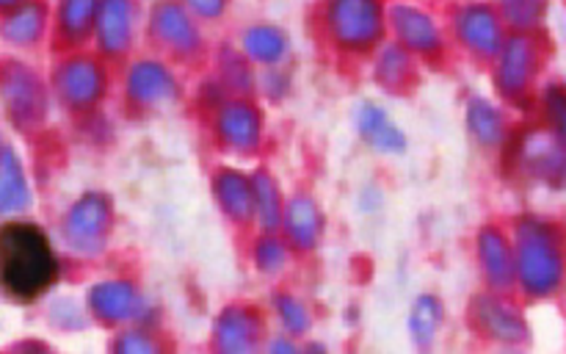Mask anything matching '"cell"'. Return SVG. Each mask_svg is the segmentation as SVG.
<instances>
[{
  "mask_svg": "<svg viewBox=\"0 0 566 354\" xmlns=\"http://www.w3.org/2000/svg\"><path fill=\"white\" fill-rule=\"evenodd\" d=\"M517 288L534 302L566 291V225L547 214H523L512 227Z\"/></svg>",
  "mask_w": 566,
  "mask_h": 354,
  "instance_id": "6da1fadb",
  "label": "cell"
},
{
  "mask_svg": "<svg viewBox=\"0 0 566 354\" xmlns=\"http://www.w3.org/2000/svg\"><path fill=\"white\" fill-rule=\"evenodd\" d=\"M59 277V260L39 227L14 221L0 230V285L17 299H36Z\"/></svg>",
  "mask_w": 566,
  "mask_h": 354,
  "instance_id": "7a4b0ae2",
  "label": "cell"
},
{
  "mask_svg": "<svg viewBox=\"0 0 566 354\" xmlns=\"http://www.w3.org/2000/svg\"><path fill=\"white\" fill-rule=\"evenodd\" d=\"M326 37L343 53H370L381 48L387 31V9L381 0H326Z\"/></svg>",
  "mask_w": 566,
  "mask_h": 354,
  "instance_id": "3957f363",
  "label": "cell"
},
{
  "mask_svg": "<svg viewBox=\"0 0 566 354\" xmlns=\"http://www.w3.org/2000/svg\"><path fill=\"white\" fill-rule=\"evenodd\" d=\"M512 166L525 183L545 191H566V144L553 136L545 125L525 127L509 144Z\"/></svg>",
  "mask_w": 566,
  "mask_h": 354,
  "instance_id": "277c9868",
  "label": "cell"
},
{
  "mask_svg": "<svg viewBox=\"0 0 566 354\" xmlns=\"http://www.w3.org/2000/svg\"><path fill=\"white\" fill-rule=\"evenodd\" d=\"M542 72V44L536 33H509L503 42L501 53L495 55V70H492V81H495L497 94L506 103L523 105L536 88V77Z\"/></svg>",
  "mask_w": 566,
  "mask_h": 354,
  "instance_id": "5b68a950",
  "label": "cell"
},
{
  "mask_svg": "<svg viewBox=\"0 0 566 354\" xmlns=\"http://www.w3.org/2000/svg\"><path fill=\"white\" fill-rule=\"evenodd\" d=\"M506 31V22L495 3L468 0L453 11V33H457L459 44L479 59H495L509 39Z\"/></svg>",
  "mask_w": 566,
  "mask_h": 354,
  "instance_id": "8992f818",
  "label": "cell"
},
{
  "mask_svg": "<svg viewBox=\"0 0 566 354\" xmlns=\"http://www.w3.org/2000/svg\"><path fill=\"white\" fill-rule=\"evenodd\" d=\"M111 219H114L111 197L88 191L66 210L61 232H64L70 249L81 254H94L105 247V238L111 232Z\"/></svg>",
  "mask_w": 566,
  "mask_h": 354,
  "instance_id": "52a82bcc",
  "label": "cell"
},
{
  "mask_svg": "<svg viewBox=\"0 0 566 354\" xmlns=\"http://www.w3.org/2000/svg\"><path fill=\"white\" fill-rule=\"evenodd\" d=\"M149 33L160 48L182 59L202 50L199 17L182 0H158L149 11Z\"/></svg>",
  "mask_w": 566,
  "mask_h": 354,
  "instance_id": "ba28073f",
  "label": "cell"
},
{
  "mask_svg": "<svg viewBox=\"0 0 566 354\" xmlns=\"http://www.w3.org/2000/svg\"><path fill=\"white\" fill-rule=\"evenodd\" d=\"M180 77L158 59H138L125 72V94L136 108L160 111L180 100Z\"/></svg>",
  "mask_w": 566,
  "mask_h": 354,
  "instance_id": "9c48e42d",
  "label": "cell"
},
{
  "mask_svg": "<svg viewBox=\"0 0 566 354\" xmlns=\"http://www.w3.org/2000/svg\"><path fill=\"white\" fill-rule=\"evenodd\" d=\"M216 136L227 149L238 155H249L260 147L265 131V119L258 105L249 100H227L216 108Z\"/></svg>",
  "mask_w": 566,
  "mask_h": 354,
  "instance_id": "30bf717a",
  "label": "cell"
},
{
  "mask_svg": "<svg viewBox=\"0 0 566 354\" xmlns=\"http://www.w3.org/2000/svg\"><path fill=\"white\" fill-rule=\"evenodd\" d=\"M387 25L396 33V42L412 55H437L446 48L440 22L434 14L412 3H396L387 9Z\"/></svg>",
  "mask_w": 566,
  "mask_h": 354,
  "instance_id": "8fae6325",
  "label": "cell"
},
{
  "mask_svg": "<svg viewBox=\"0 0 566 354\" xmlns=\"http://www.w3.org/2000/svg\"><path fill=\"white\" fill-rule=\"evenodd\" d=\"M475 258L486 285L495 293H506L517 285V263H514V241L503 227L484 225L475 236Z\"/></svg>",
  "mask_w": 566,
  "mask_h": 354,
  "instance_id": "7c38bea8",
  "label": "cell"
},
{
  "mask_svg": "<svg viewBox=\"0 0 566 354\" xmlns=\"http://www.w3.org/2000/svg\"><path fill=\"white\" fill-rule=\"evenodd\" d=\"M105 86L108 77L99 61L77 55L61 64L59 75H55V88H59L61 100L75 111H88L105 97Z\"/></svg>",
  "mask_w": 566,
  "mask_h": 354,
  "instance_id": "4fadbf2b",
  "label": "cell"
},
{
  "mask_svg": "<svg viewBox=\"0 0 566 354\" xmlns=\"http://www.w3.org/2000/svg\"><path fill=\"white\" fill-rule=\"evenodd\" d=\"M136 0H99L94 17V37L105 55H125L136 39Z\"/></svg>",
  "mask_w": 566,
  "mask_h": 354,
  "instance_id": "5bb4252c",
  "label": "cell"
},
{
  "mask_svg": "<svg viewBox=\"0 0 566 354\" xmlns=\"http://www.w3.org/2000/svg\"><path fill=\"white\" fill-rule=\"evenodd\" d=\"M88 310L105 324H122L144 313V299L133 282L103 280L94 282L88 291Z\"/></svg>",
  "mask_w": 566,
  "mask_h": 354,
  "instance_id": "9a60e30c",
  "label": "cell"
},
{
  "mask_svg": "<svg viewBox=\"0 0 566 354\" xmlns=\"http://www.w3.org/2000/svg\"><path fill=\"white\" fill-rule=\"evenodd\" d=\"M282 232H285L287 243L293 249H302V252H310V249L324 241V210L318 208V202L310 194H293L287 199L285 216H282Z\"/></svg>",
  "mask_w": 566,
  "mask_h": 354,
  "instance_id": "2e32d148",
  "label": "cell"
},
{
  "mask_svg": "<svg viewBox=\"0 0 566 354\" xmlns=\"http://www.w3.org/2000/svg\"><path fill=\"white\" fill-rule=\"evenodd\" d=\"M354 125H357L359 138L368 144L370 149L381 155H403L407 153V133L403 127L381 108L379 103H363L354 114Z\"/></svg>",
  "mask_w": 566,
  "mask_h": 354,
  "instance_id": "e0dca14e",
  "label": "cell"
},
{
  "mask_svg": "<svg viewBox=\"0 0 566 354\" xmlns=\"http://www.w3.org/2000/svg\"><path fill=\"white\" fill-rule=\"evenodd\" d=\"M473 315L479 321L481 332L497 337L503 343H520L528 337L531 326L525 321V315L520 313V308H514L512 302L501 296V293H486V296H479L473 304Z\"/></svg>",
  "mask_w": 566,
  "mask_h": 354,
  "instance_id": "ac0fdd59",
  "label": "cell"
},
{
  "mask_svg": "<svg viewBox=\"0 0 566 354\" xmlns=\"http://www.w3.org/2000/svg\"><path fill=\"white\" fill-rule=\"evenodd\" d=\"M464 125L473 142L484 149L506 147L512 138V125H509L506 111L497 103L486 97H470L468 108H464Z\"/></svg>",
  "mask_w": 566,
  "mask_h": 354,
  "instance_id": "d6986e66",
  "label": "cell"
},
{
  "mask_svg": "<svg viewBox=\"0 0 566 354\" xmlns=\"http://www.w3.org/2000/svg\"><path fill=\"white\" fill-rule=\"evenodd\" d=\"M213 197L216 205L224 210V216H230L235 225H249V221L258 216L254 210V186L252 177H247L243 171L230 169H219L213 175Z\"/></svg>",
  "mask_w": 566,
  "mask_h": 354,
  "instance_id": "ffe728a7",
  "label": "cell"
},
{
  "mask_svg": "<svg viewBox=\"0 0 566 354\" xmlns=\"http://www.w3.org/2000/svg\"><path fill=\"white\" fill-rule=\"evenodd\" d=\"M241 50L252 64L265 70L282 66L291 53V33L274 22H254L241 33Z\"/></svg>",
  "mask_w": 566,
  "mask_h": 354,
  "instance_id": "44dd1931",
  "label": "cell"
},
{
  "mask_svg": "<svg viewBox=\"0 0 566 354\" xmlns=\"http://www.w3.org/2000/svg\"><path fill=\"white\" fill-rule=\"evenodd\" d=\"M216 343L224 352H249L258 346V337L263 332V321L252 308H227L216 319Z\"/></svg>",
  "mask_w": 566,
  "mask_h": 354,
  "instance_id": "7402d4cb",
  "label": "cell"
},
{
  "mask_svg": "<svg viewBox=\"0 0 566 354\" xmlns=\"http://www.w3.org/2000/svg\"><path fill=\"white\" fill-rule=\"evenodd\" d=\"M495 6L512 33L542 31L553 11V0H495Z\"/></svg>",
  "mask_w": 566,
  "mask_h": 354,
  "instance_id": "603a6c76",
  "label": "cell"
},
{
  "mask_svg": "<svg viewBox=\"0 0 566 354\" xmlns=\"http://www.w3.org/2000/svg\"><path fill=\"white\" fill-rule=\"evenodd\" d=\"M254 186V210L263 225L265 232H276L282 227V216H285V197H282L280 186L269 171H254L252 175Z\"/></svg>",
  "mask_w": 566,
  "mask_h": 354,
  "instance_id": "cb8c5ba5",
  "label": "cell"
},
{
  "mask_svg": "<svg viewBox=\"0 0 566 354\" xmlns=\"http://www.w3.org/2000/svg\"><path fill=\"white\" fill-rule=\"evenodd\" d=\"M28 199L31 194L20 160L14 158V153H3L0 155V214H17L25 208Z\"/></svg>",
  "mask_w": 566,
  "mask_h": 354,
  "instance_id": "d4e9b609",
  "label": "cell"
},
{
  "mask_svg": "<svg viewBox=\"0 0 566 354\" xmlns=\"http://www.w3.org/2000/svg\"><path fill=\"white\" fill-rule=\"evenodd\" d=\"M6 97H9L11 114L17 119H31V116L42 114L44 108V92L31 72H14L9 81V88H6Z\"/></svg>",
  "mask_w": 566,
  "mask_h": 354,
  "instance_id": "484cf974",
  "label": "cell"
},
{
  "mask_svg": "<svg viewBox=\"0 0 566 354\" xmlns=\"http://www.w3.org/2000/svg\"><path fill=\"white\" fill-rule=\"evenodd\" d=\"M536 108L547 131L566 144V81H547L536 92Z\"/></svg>",
  "mask_w": 566,
  "mask_h": 354,
  "instance_id": "4316f807",
  "label": "cell"
},
{
  "mask_svg": "<svg viewBox=\"0 0 566 354\" xmlns=\"http://www.w3.org/2000/svg\"><path fill=\"white\" fill-rule=\"evenodd\" d=\"M442 302L431 293H423L412 302V310H409V332H412V341L418 346H429L434 341V335L442 326Z\"/></svg>",
  "mask_w": 566,
  "mask_h": 354,
  "instance_id": "83f0119b",
  "label": "cell"
},
{
  "mask_svg": "<svg viewBox=\"0 0 566 354\" xmlns=\"http://www.w3.org/2000/svg\"><path fill=\"white\" fill-rule=\"evenodd\" d=\"M412 77V53L401 44H387L379 48L376 59V81L387 88H401Z\"/></svg>",
  "mask_w": 566,
  "mask_h": 354,
  "instance_id": "f1b7e54d",
  "label": "cell"
},
{
  "mask_svg": "<svg viewBox=\"0 0 566 354\" xmlns=\"http://www.w3.org/2000/svg\"><path fill=\"white\" fill-rule=\"evenodd\" d=\"M99 0H61L59 28L70 42H81L94 31V17H97Z\"/></svg>",
  "mask_w": 566,
  "mask_h": 354,
  "instance_id": "f546056e",
  "label": "cell"
},
{
  "mask_svg": "<svg viewBox=\"0 0 566 354\" xmlns=\"http://www.w3.org/2000/svg\"><path fill=\"white\" fill-rule=\"evenodd\" d=\"M219 77L224 81L227 88H232V92L249 94L258 86L252 72V61L243 55V50L235 48H224L219 53Z\"/></svg>",
  "mask_w": 566,
  "mask_h": 354,
  "instance_id": "4dcf8cb0",
  "label": "cell"
},
{
  "mask_svg": "<svg viewBox=\"0 0 566 354\" xmlns=\"http://www.w3.org/2000/svg\"><path fill=\"white\" fill-rule=\"evenodd\" d=\"M44 31V9L39 3H25L6 22V37L17 44H33Z\"/></svg>",
  "mask_w": 566,
  "mask_h": 354,
  "instance_id": "1f68e13d",
  "label": "cell"
},
{
  "mask_svg": "<svg viewBox=\"0 0 566 354\" xmlns=\"http://www.w3.org/2000/svg\"><path fill=\"white\" fill-rule=\"evenodd\" d=\"M252 258L254 266H258L263 274H280L287 266V260H291V243H287L285 238H276L274 232H269V236H263L254 243Z\"/></svg>",
  "mask_w": 566,
  "mask_h": 354,
  "instance_id": "d6a6232c",
  "label": "cell"
},
{
  "mask_svg": "<svg viewBox=\"0 0 566 354\" xmlns=\"http://www.w3.org/2000/svg\"><path fill=\"white\" fill-rule=\"evenodd\" d=\"M274 313L280 319L282 330H287L291 335H302V332L310 330V313L307 304L302 299L291 296V293H280L274 299Z\"/></svg>",
  "mask_w": 566,
  "mask_h": 354,
  "instance_id": "836d02e7",
  "label": "cell"
},
{
  "mask_svg": "<svg viewBox=\"0 0 566 354\" xmlns=\"http://www.w3.org/2000/svg\"><path fill=\"white\" fill-rule=\"evenodd\" d=\"M260 88H263L265 97L282 100L287 94V88H291V77L285 75L282 66H271V70H265L263 77H260Z\"/></svg>",
  "mask_w": 566,
  "mask_h": 354,
  "instance_id": "e575fe53",
  "label": "cell"
},
{
  "mask_svg": "<svg viewBox=\"0 0 566 354\" xmlns=\"http://www.w3.org/2000/svg\"><path fill=\"white\" fill-rule=\"evenodd\" d=\"M199 20H219L227 11L230 0H182Z\"/></svg>",
  "mask_w": 566,
  "mask_h": 354,
  "instance_id": "d590c367",
  "label": "cell"
},
{
  "mask_svg": "<svg viewBox=\"0 0 566 354\" xmlns=\"http://www.w3.org/2000/svg\"><path fill=\"white\" fill-rule=\"evenodd\" d=\"M119 352H153L155 348V343H153V337H147L144 335L142 330H133V332H127L125 337H122L119 341Z\"/></svg>",
  "mask_w": 566,
  "mask_h": 354,
  "instance_id": "8d00e7d4",
  "label": "cell"
},
{
  "mask_svg": "<svg viewBox=\"0 0 566 354\" xmlns=\"http://www.w3.org/2000/svg\"><path fill=\"white\" fill-rule=\"evenodd\" d=\"M11 3H17V0H0V6H11Z\"/></svg>",
  "mask_w": 566,
  "mask_h": 354,
  "instance_id": "74e56055",
  "label": "cell"
}]
</instances>
